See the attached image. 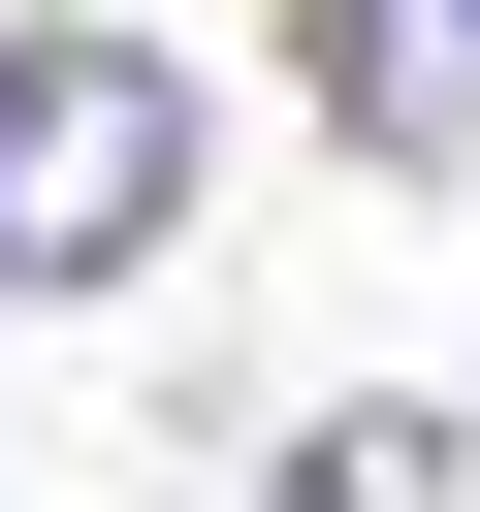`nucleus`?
Listing matches in <instances>:
<instances>
[{
	"mask_svg": "<svg viewBox=\"0 0 480 512\" xmlns=\"http://www.w3.org/2000/svg\"><path fill=\"white\" fill-rule=\"evenodd\" d=\"M192 224V64L160 32H0V288H128Z\"/></svg>",
	"mask_w": 480,
	"mask_h": 512,
	"instance_id": "1",
	"label": "nucleus"
},
{
	"mask_svg": "<svg viewBox=\"0 0 480 512\" xmlns=\"http://www.w3.org/2000/svg\"><path fill=\"white\" fill-rule=\"evenodd\" d=\"M448 32H480V0H448Z\"/></svg>",
	"mask_w": 480,
	"mask_h": 512,
	"instance_id": "3",
	"label": "nucleus"
},
{
	"mask_svg": "<svg viewBox=\"0 0 480 512\" xmlns=\"http://www.w3.org/2000/svg\"><path fill=\"white\" fill-rule=\"evenodd\" d=\"M288 512H448V416H288Z\"/></svg>",
	"mask_w": 480,
	"mask_h": 512,
	"instance_id": "2",
	"label": "nucleus"
}]
</instances>
